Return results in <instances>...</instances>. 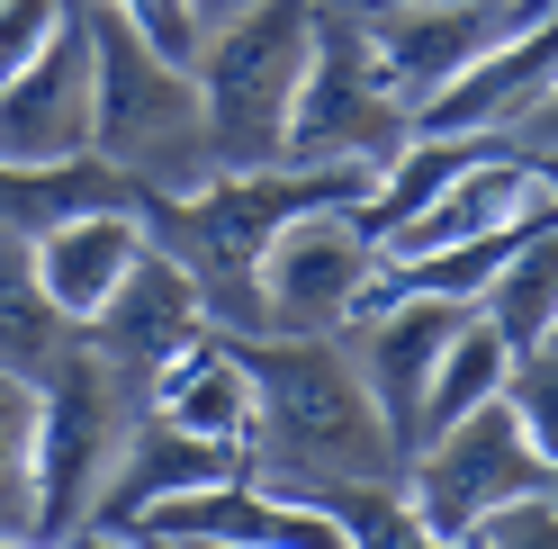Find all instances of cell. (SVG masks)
I'll return each mask as SVG.
<instances>
[{"mask_svg":"<svg viewBox=\"0 0 558 549\" xmlns=\"http://www.w3.org/2000/svg\"><path fill=\"white\" fill-rule=\"evenodd\" d=\"M234 352L253 379V451H243L253 477L306 496V487H361V477L405 468L342 333H234Z\"/></svg>","mask_w":558,"mask_h":549,"instance_id":"cell-1","label":"cell"},{"mask_svg":"<svg viewBox=\"0 0 558 549\" xmlns=\"http://www.w3.org/2000/svg\"><path fill=\"white\" fill-rule=\"evenodd\" d=\"M82 27H90V154L118 181H135V198H190L198 181H217L198 73L162 63L109 0H90Z\"/></svg>","mask_w":558,"mask_h":549,"instance_id":"cell-2","label":"cell"},{"mask_svg":"<svg viewBox=\"0 0 558 549\" xmlns=\"http://www.w3.org/2000/svg\"><path fill=\"white\" fill-rule=\"evenodd\" d=\"M135 388H145V379H126L90 333H73L37 369V468H27V477H37V540H82L90 532L99 477H109L126 424L145 415Z\"/></svg>","mask_w":558,"mask_h":549,"instance_id":"cell-3","label":"cell"},{"mask_svg":"<svg viewBox=\"0 0 558 549\" xmlns=\"http://www.w3.org/2000/svg\"><path fill=\"white\" fill-rule=\"evenodd\" d=\"M316 10L325 0H253L243 19L207 27L198 99H207V154H217V171H262L289 154V99L306 73Z\"/></svg>","mask_w":558,"mask_h":549,"instance_id":"cell-4","label":"cell"},{"mask_svg":"<svg viewBox=\"0 0 558 549\" xmlns=\"http://www.w3.org/2000/svg\"><path fill=\"white\" fill-rule=\"evenodd\" d=\"M414 135V109L405 90L388 82L361 10H316V37H306V73H298V99H289V154L279 162H306V171H369L388 162Z\"/></svg>","mask_w":558,"mask_h":549,"instance_id":"cell-5","label":"cell"},{"mask_svg":"<svg viewBox=\"0 0 558 549\" xmlns=\"http://www.w3.org/2000/svg\"><path fill=\"white\" fill-rule=\"evenodd\" d=\"M378 280H388V253L378 234H361L352 208H316L298 225H279L262 261H253V297L270 333H342L369 316Z\"/></svg>","mask_w":558,"mask_h":549,"instance_id":"cell-6","label":"cell"},{"mask_svg":"<svg viewBox=\"0 0 558 549\" xmlns=\"http://www.w3.org/2000/svg\"><path fill=\"white\" fill-rule=\"evenodd\" d=\"M397 487L414 496V513H424L441 540H460V549H469V532L486 523V513H505V504H522V496H541V487H549V468H541L532 441H522L513 405L496 396V405H477V415H460L450 432L414 441L405 468H397Z\"/></svg>","mask_w":558,"mask_h":549,"instance_id":"cell-7","label":"cell"},{"mask_svg":"<svg viewBox=\"0 0 558 549\" xmlns=\"http://www.w3.org/2000/svg\"><path fill=\"white\" fill-rule=\"evenodd\" d=\"M469 316H477V306H450V297H388V289H378L369 316L342 325V342H352V361H361V379H369V396H378V424H388L397 451H414L424 388H433L450 333H460Z\"/></svg>","mask_w":558,"mask_h":549,"instance_id":"cell-8","label":"cell"},{"mask_svg":"<svg viewBox=\"0 0 558 549\" xmlns=\"http://www.w3.org/2000/svg\"><path fill=\"white\" fill-rule=\"evenodd\" d=\"M99 352H109L126 379H154V369L171 361V352H190L198 333H217V316H207V289H198V270L181 261V253H162V244H145L135 253V270L118 280V297L99 306V316L82 325Z\"/></svg>","mask_w":558,"mask_h":549,"instance_id":"cell-9","label":"cell"},{"mask_svg":"<svg viewBox=\"0 0 558 549\" xmlns=\"http://www.w3.org/2000/svg\"><path fill=\"white\" fill-rule=\"evenodd\" d=\"M90 154V27L73 19L63 37L0 82V162H82Z\"/></svg>","mask_w":558,"mask_h":549,"instance_id":"cell-10","label":"cell"},{"mask_svg":"<svg viewBox=\"0 0 558 549\" xmlns=\"http://www.w3.org/2000/svg\"><path fill=\"white\" fill-rule=\"evenodd\" d=\"M549 82H558V10L532 19V27H505L469 73H450L424 109H414V126L424 135H513L541 109Z\"/></svg>","mask_w":558,"mask_h":549,"instance_id":"cell-11","label":"cell"},{"mask_svg":"<svg viewBox=\"0 0 558 549\" xmlns=\"http://www.w3.org/2000/svg\"><path fill=\"white\" fill-rule=\"evenodd\" d=\"M234 468H253V460L226 451V441H198L181 424H162V415H135L126 441H118V460H109V477H99L90 532H145V513H162L171 496L217 487V477H234Z\"/></svg>","mask_w":558,"mask_h":549,"instance_id":"cell-12","label":"cell"},{"mask_svg":"<svg viewBox=\"0 0 558 549\" xmlns=\"http://www.w3.org/2000/svg\"><path fill=\"white\" fill-rule=\"evenodd\" d=\"M145 244H154L145 208H82V217H63L46 234H27V270H37V289L54 297L63 325H90L118 297V280L135 270Z\"/></svg>","mask_w":558,"mask_h":549,"instance_id":"cell-13","label":"cell"},{"mask_svg":"<svg viewBox=\"0 0 558 549\" xmlns=\"http://www.w3.org/2000/svg\"><path fill=\"white\" fill-rule=\"evenodd\" d=\"M361 27H369L378 63H388V82L405 90V109H424L450 73H469V63L505 37L513 10L505 0H450V10H369Z\"/></svg>","mask_w":558,"mask_h":549,"instance_id":"cell-14","label":"cell"},{"mask_svg":"<svg viewBox=\"0 0 558 549\" xmlns=\"http://www.w3.org/2000/svg\"><path fill=\"white\" fill-rule=\"evenodd\" d=\"M145 415L181 424L198 441H226V451H253V379H243L234 333H198L190 352H171L145 379Z\"/></svg>","mask_w":558,"mask_h":549,"instance_id":"cell-15","label":"cell"},{"mask_svg":"<svg viewBox=\"0 0 558 549\" xmlns=\"http://www.w3.org/2000/svg\"><path fill=\"white\" fill-rule=\"evenodd\" d=\"M477 316L505 333L513 361L549 342V325H558V208H549V198H532V217H522L505 270H496V280H486V297H477Z\"/></svg>","mask_w":558,"mask_h":549,"instance_id":"cell-16","label":"cell"},{"mask_svg":"<svg viewBox=\"0 0 558 549\" xmlns=\"http://www.w3.org/2000/svg\"><path fill=\"white\" fill-rule=\"evenodd\" d=\"M505 369H513L505 333L486 325V316H469L460 333H450V352H441V369H433V388H424V424H414V441H433V432H450L460 415L496 405V396H505Z\"/></svg>","mask_w":558,"mask_h":549,"instance_id":"cell-17","label":"cell"},{"mask_svg":"<svg viewBox=\"0 0 558 549\" xmlns=\"http://www.w3.org/2000/svg\"><path fill=\"white\" fill-rule=\"evenodd\" d=\"M306 504L333 513L342 549H460V540H441L424 513H414V496L397 487V477H361V487H306Z\"/></svg>","mask_w":558,"mask_h":549,"instance_id":"cell-18","label":"cell"},{"mask_svg":"<svg viewBox=\"0 0 558 549\" xmlns=\"http://www.w3.org/2000/svg\"><path fill=\"white\" fill-rule=\"evenodd\" d=\"M73 333H82V325H63L54 297L37 289V270H27V244L0 253V361H10L19 379H37V369H46Z\"/></svg>","mask_w":558,"mask_h":549,"instance_id":"cell-19","label":"cell"},{"mask_svg":"<svg viewBox=\"0 0 558 549\" xmlns=\"http://www.w3.org/2000/svg\"><path fill=\"white\" fill-rule=\"evenodd\" d=\"M37 379L0 361V540L37 532Z\"/></svg>","mask_w":558,"mask_h":549,"instance_id":"cell-20","label":"cell"},{"mask_svg":"<svg viewBox=\"0 0 558 549\" xmlns=\"http://www.w3.org/2000/svg\"><path fill=\"white\" fill-rule=\"evenodd\" d=\"M505 405H513L522 441L541 451L549 487H558V352H549V342H541V352H522V361L505 369Z\"/></svg>","mask_w":558,"mask_h":549,"instance_id":"cell-21","label":"cell"},{"mask_svg":"<svg viewBox=\"0 0 558 549\" xmlns=\"http://www.w3.org/2000/svg\"><path fill=\"white\" fill-rule=\"evenodd\" d=\"M63 27H73V10H63V0H0V82H10L19 63H37Z\"/></svg>","mask_w":558,"mask_h":549,"instance_id":"cell-22","label":"cell"},{"mask_svg":"<svg viewBox=\"0 0 558 549\" xmlns=\"http://www.w3.org/2000/svg\"><path fill=\"white\" fill-rule=\"evenodd\" d=\"M469 549H558V487L522 496L505 513H486V523L469 532Z\"/></svg>","mask_w":558,"mask_h":549,"instance_id":"cell-23","label":"cell"},{"mask_svg":"<svg viewBox=\"0 0 558 549\" xmlns=\"http://www.w3.org/2000/svg\"><path fill=\"white\" fill-rule=\"evenodd\" d=\"M513 145H558V82L541 90V109H532V118L513 126Z\"/></svg>","mask_w":558,"mask_h":549,"instance_id":"cell-24","label":"cell"},{"mask_svg":"<svg viewBox=\"0 0 558 549\" xmlns=\"http://www.w3.org/2000/svg\"><path fill=\"white\" fill-rule=\"evenodd\" d=\"M522 154H532V190L558 208V145H522Z\"/></svg>","mask_w":558,"mask_h":549,"instance_id":"cell-25","label":"cell"},{"mask_svg":"<svg viewBox=\"0 0 558 549\" xmlns=\"http://www.w3.org/2000/svg\"><path fill=\"white\" fill-rule=\"evenodd\" d=\"M190 10H198L207 27H226V19H243V10H253V0H190Z\"/></svg>","mask_w":558,"mask_h":549,"instance_id":"cell-26","label":"cell"},{"mask_svg":"<svg viewBox=\"0 0 558 549\" xmlns=\"http://www.w3.org/2000/svg\"><path fill=\"white\" fill-rule=\"evenodd\" d=\"M73 549H145V540H135V532H82Z\"/></svg>","mask_w":558,"mask_h":549,"instance_id":"cell-27","label":"cell"},{"mask_svg":"<svg viewBox=\"0 0 558 549\" xmlns=\"http://www.w3.org/2000/svg\"><path fill=\"white\" fill-rule=\"evenodd\" d=\"M352 10L369 19V10H450V0H352Z\"/></svg>","mask_w":558,"mask_h":549,"instance_id":"cell-28","label":"cell"},{"mask_svg":"<svg viewBox=\"0 0 558 549\" xmlns=\"http://www.w3.org/2000/svg\"><path fill=\"white\" fill-rule=\"evenodd\" d=\"M505 10H513V27H532V19H549V10H558V0H505Z\"/></svg>","mask_w":558,"mask_h":549,"instance_id":"cell-29","label":"cell"},{"mask_svg":"<svg viewBox=\"0 0 558 549\" xmlns=\"http://www.w3.org/2000/svg\"><path fill=\"white\" fill-rule=\"evenodd\" d=\"M0 549H73V540H37V532H19V540H0Z\"/></svg>","mask_w":558,"mask_h":549,"instance_id":"cell-30","label":"cell"},{"mask_svg":"<svg viewBox=\"0 0 558 549\" xmlns=\"http://www.w3.org/2000/svg\"><path fill=\"white\" fill-rule=\"evenodd\" d=\"M549 352H558V325H549Z\"/></svg>","mask_w":558,"mask_h":549,"instance_id":"cell-31","label":"cell"},{"mask_svg":"<svg viewBox=\"0 0 558 549\" xmlns=\"http://www.w3.org/2000/svg\"><path fill=\"white\" fill-rule=\"evenodd\" d=\"M171 549H181V540H171Z\"/></svg>","mask_w":558,"mask_h":549,"instance_id":"cell-32","label":"cell"}]
</instances>
